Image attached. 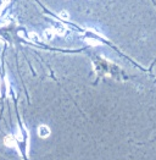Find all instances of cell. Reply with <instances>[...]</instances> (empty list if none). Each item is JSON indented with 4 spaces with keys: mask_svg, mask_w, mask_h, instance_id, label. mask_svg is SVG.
Listing matches in <instances>:
<instances>
[{
    "mask_svg": "<svg viewBox=\"0 0 156 160\" xmlns=\"http://www.w3.org/2000/svg\"><path fill=\"white\" fill-rule=\"evenodd\" d=\"M38 134L42 138H46L50 136V129L46 126V125H40L38 127Z\"/></svg>",
    "mask_w": 156,
    "mask_h": 160,
    "instance_id": "6da1fadb",
    "label": "cell"
},
{
    "mask_svg": "<svg viewBox=\"0 0 156 160\" xmlns=\"http://www.w3.org/2000/svg\"><path fill=\"white\" fill-rule=\"evenodd\" d=\"M5 144L7 147H15L16 146L15 138L12 137V136H6V137H5Z\"/></svg>",
    "mask_w": 156,
    "mask_h": 160,
    "instance_id": "7a4b0ae2",
    "label": "cell"
},
{
    "mask_svg": "<svg viewBox=\"0 0 156 160\" xmlns=\"http://www.w3.org/2000/svg\"><path fill=\"white\" fill-rule=\"evenodd\" d=\"M44 37H45V39H48V41L53 39V37H54V31H53V29H45V31H44Z\"/></svg>",
    "mask_w": 156,
    "mask_h": 160,
    "instance_id": "3957f363",
    "label": "cell"
},
{
    "mask_svg": "<svg viewBox=\"0 0 156 160\" xmlns=\"http://www.w3.org/2000/svg\"><path fill=\"white\" fill-rule=\"evenodd\" d=\"M59 17L66 21V20H68V19H70V14H68L66 10H62V11H60V12H59Z\"/></svg>",
    "mask_w": 156,
    "mask_h": 160,
    "instance_id": "277c9868",
    "label": "cell"
},
{
    "mask_svg": "<svg viewBox=\"0 0 156 160\" xmlns=\"http://www.w3.org/2000/svg\"><path fill=\"white\" fill-rule=\"evenodd\" d=\"M29 38L32 39V41H34V42H39L40 41L39 36L37 33H34V32H31V33H29Z\"/></svg>",
    "mask_w": 156,
    "mask_h": 160,
    "instance_id": "5b68a950",
    "label": "cell"
},
{
    "mask_svg": "<svg viewBox=\"0 0 156 160\" xmlns=\"http://www.w3.org/2000/svg\"><path fill=\"white\" fill-rule=\"evenodd\" d=\"M53 31H54V33H56V34H60V36H63V34H65L63 29H60V28H55V29H53Z\"/></svg>",
    "mask_w": 156,
    "mask_h": 160,
    "instance_id": "8992f818",
    "label": "cell"
}]
</instances>
